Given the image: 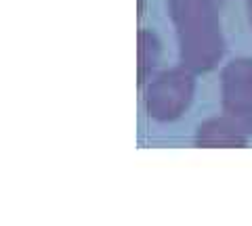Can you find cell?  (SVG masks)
<instances>
[{
    "mask_svg": "<svg viewBox=\"0 0 252 226\" xmlns=\"http://www.w3.org/2000/svg\"><path fill=\"white\" fill-rule=\"evenodd\" d=\"M195 147H246L248 134L227 115L206 120L198 126L193 138Z\"/></svg>",
    "mask_w": 252,
    "mask_h": 226,
    "instance_id": "277c9868",
    "label": "cell"
},
{
    "mask_svg": "<svg viewBox=\"0 0 252 226\" xmlns=\"http://www.w3.org/2000/svg\"><path fill=\"white\" fill-rule=\"evenodd\" d=\"M223 115L252 134V59H233L220 72Z\"/></svg>",
    "mask_w": 252,
    "mask_h": 226,
    "instance_id": "3957f363",
    "label": "cell"
},
{
    "mask_svg": "<svg viewBox=\"0 0 252 226\" xmlns=\"http://www.w3.org/2000/svg\"><path fill=\"white\" fill-rule=\"evenodd\" d=\"M220 6L223 0H168V15L179 38L181 65L193 74L215 69L223 57Z\"/></svg>",
    "mask_w": 252,
    "mask_h": 226,
    "instance_id": "6da1fadb",
    "label": "cell"
},
{
    "mask_svg": "<svg viewBox=\"0 0 252 226\" xmlns=\"http://www.w3.org/2000/svg\"><path fill=\"white\" fill-rule=\"evenodd\" d=\"M248 19H250V25H252V0H248Z\"/></svg>",
    "mask_w": 252,
    "mask_h": 226,
    "instance_id": "8992f818",
    "label": "cell"
},
{
    "mask_svg": "<svg viewBox=\"0 0 252 226\" xmlns=\"http://www.w3.org/2000/svg\"><path fill=\"white\" fill-rule=\"evenodd\" d=\"M158 57H160V42L154 32H139V84L145 82L147 69L156 65Z\"/></svg>",
    "mask_w": 252,
    "mask_h": 226,
    "instance_id": "5b68a950",
    "label": "cell"
},
{
    "mask_svg": "<svg viewBox=\"0 0 252 226\" xmlns=\"http://www.w3.org/2000/svg\"><path fill=\"white\" fill-rule=\"evenodd\" d=\"M193 72L187 67H177L162 72L154 82H149L145 90V109L147 115L158 122H172L183 115L193 99Z\"/></svg>",
    "mask_w": 252,
    "mask_h": 226,
    "instance_id": "7a4b0ae2",
    "label": "cell"
}]
</instances>
